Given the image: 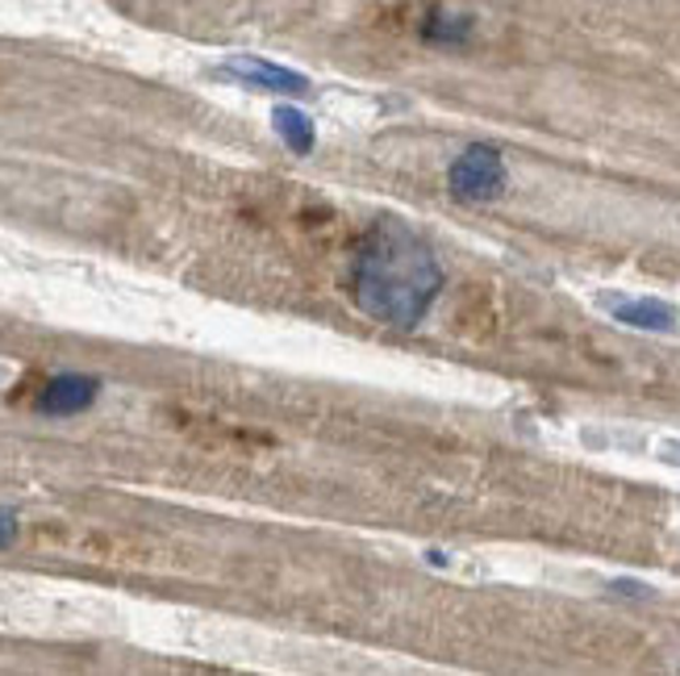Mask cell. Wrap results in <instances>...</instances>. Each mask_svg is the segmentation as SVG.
Listing matches in <instances>:
<instances>
[{
	"label": "cell",
	"mask_w": 680,
	"mask_h": 676,
	"mask_svg": "<svg viewBox=\"0 0 680 676\" xmlns=\"http://www.w3.org/2000/svg\"><path fill=\"white\" fill-rule=\"evenodd\" d=\"M447 272L435 247L401 218H376L355 247L351 297L372 322L417 330L439 301Z\"/></svg>",
	"instance_id": "6da1fadb"
},
{
	"label": "cell",
	"mask_w": 680,
	"mask_h": 676,
	"mask_svg": "<svg viewBox=\"0 0 680 676\" xmlns=\"http://www.w3.org/2000/svg\"><path fill=\"white\" fill-rule=\"evenodd\" d=\"M447 188L463 205H488L509 188V168L505 154L488 142H472L456 154V163L447 168Z\"/></svg>",
	"instance_id": "7a4b0ae2"
},
{
	"label": "cell",
	"mask_w": 680,
	"mask_h": 676,
	"mask_svg": "<svg viewBox=\"0 0 680 676\" xmlns=\"http://www.w3.org/2000/svg\"><path fill=\"white\" fill-rule=\"evenodd\" d=\"M218 76L242 88H260V92H288V96H306L309 92V76L272 64V59H260V55H234V59H226L218 67Z\"/></svg>",
	"instance_id": "3957f363"
},
{
	"label": "cell",
	"mask_w": 680,
	"mask_h": 676,
	"mask_svg": "<svg viewBox=\"0 0 680 676\" xmlns=\"http://www.w3.org/2000/svg\"><path fill=\"white\" fill-rule=\"evenodd\" d=\"M96 397H101V380L96 376L59 371V376H50L43 389H38L34 410L46 417H71V414H84Z\"/></svg>",
	"instance_id": "277c9868"
},
{
	"label": "cell",
	"mask_w": 680,
	"mask_h": 676,
	"mask_svg": "<svg viewBox=\"0 0 680 676\" xmlns=\"http://www.w3.org/2000/svg\"><path fill=\"white\" fill-rule=\"evenodd\" d=\"M610 318L631 330H652V334H672L680 322V309L656 297H601Z\"/></svg>",
	"instance_id": "5b68a950"
},
{
	"label": "cell",
	"mask_w": 680,
	"mask_h": 676,
	"mask_svg": "<svg viewBox=\"0 0 680 676\" xmlns=\"http://www.w3.org/2000/svg\"><path fill=\"white\" fill-rule=\"evenodd\" d=\"M472 30H476L472 18L447 13V9H430V13L422 18V25H417V34L435 46H463L468 38H472Z\"/></svg>",
	"instance_id": "8992f818"
},
{
	"label": "cell",
	"mask_w": 680,
	"mask_h": 676,
	"mask_svg": "<svg viewBox=\"0 0 680 676\" xmlns=\"http://www.w3.org/2000/svg\"><path fill=\"white\" fill-rule=\"evenodd\" d=\"M272 126H276L280 142H285L292 154H309L313 151V142H318V130H313L309 113H301L297 105H276V110H272Z\"/></svg>",
	"instance_id": "52a82bcc"
},
{
	"label": "cell",
	"mask_w": 680,
	"mask_h": 676,
	"mask_svg": "<svg viewBox=\"0 0 680 676\" xmlns=\"http://www.w3.org/2000/svg\"><path fill=\"white\" fill-rule=\"evenodd\" d=\"M18 539V514L13 509H0V547H9Z\"/></svg>",
	"instance_id": "ba28073f"
},
{
	"label": "cell",
	"mask_w": 680,
	"mask_h": 676,
	"mask_svg": "<svg viewBox=\"0 0 680 676\" xmlns=\"http://www.w3.org/2000/svg\"><path fill=\"white\" fill-rule=\"evenodd\" d=\"M614 593H622V597H652V589L643 581H614Z\"/></svg>",
	"instance_id": "9c48e42d"
}]
</instances>
